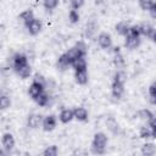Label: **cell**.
<instances>
[{
  "label": "cell",
  "mask_w": 156,
  "mask_h": 156,
  "mask_svg": "<svg viewBox=\"0 0 156 156\" xmlns=\"http://www.w3.org/2000/svg\"><path fill=\"white\" fill-rule=\"evenodd\" d=\"M124 74L122 72H117L115 74L113 82H112V96L115 99H121L124 93Z\"/></svg>",
  "instance_id": "obj_1"
},
{
  "label": "cell",
  "mask_w": 156,
  "mask_h": 156,
  "mask_svg": "<svg viewBox=\"0 0 156 156\" xmlns=\"http://www.w3.org/2000/svg\"><path fill=\"white\" fill-rule=\"evenodd\" d=\"M107 144V138L104 133H96L91 143V150L94 154H104Z\"/></svg>",
  "instance_id": "obj_2"
},
{
  "label": "cell",
  "mask_w": 156,
  "mask_h": 156,
  "mask_svg": "<svg viewBox=\"0 0 156 156\" xmlns=\"http://www.w3.org/2000/svg\"><path fill=\"white\" fill-rule=\"evenodd\" d=\"M44 87H45V84H43V83H40V82H38V80H33L32 82V84L29 85V89H28V94H29V96L33 99V100H35L43 91H44Z\"/></svg>",
  "instance_id": "obj_3"
},
{
  "label": "cell",
  "mask_w": 156,
  "mask_h": 156,
  "mask_svg": "<svg viewBox=\"0 0 156 156\" xmlns=\"http://www.w3.org/2000/svg\"><path fill=\"white\" fill-rule=\"evenodd\" d=\"M28 65V60H27V56L24 54H21V52H17L13 57H12V67L15 69V72L17 69H20L21 67Z\"/></svg>",
  "instance_id": "obj_4"
},
{
  "label": "cell",
  "mask_w": 156,
  "mask_h": 156,
  "mask_svg": "<svg viewBox=\"0 0 156 156\" xmlns=\"http://www.w3.org/2000/svg\"><path fill=\"white\" fill-rule=\"evenodd\" d=\"M98 43L99 45L102 48V49H110L111 45H112V39H111V35L108 33H100L99 37H98Z\"/></svg>",
  "instance_id": "obj_5"
},
{
  "label": "cell",
  "mask_w": 156,
  "mask_h": 156,
  "mask_svg": "<svg viewBox=\"0 0 156 156\" xmlns=\"http://www.w3.org/2000/svg\"><path fill=\"white\" fill-rule=\"evenodd\" d=\"M43 129L45 132H51L56 127V117L54 115H49L43 119Z\"/></svg>",
  "instance_id": "obj_6"
},
{
  "label": "cell",
  "mask_w": 156,
  "mask_h": 156,
  "mask_svg": "<svg viewBox=\"0 0 156 156\" xmlns=\"http://www.w3.org/2000/svg\"><path fill=\"white\" fill-rule=\"evenodd\" d=\"M1 144H2V147L6 150V151H11L13 147H15V139L12 136V134L10 133H5L1 138Z\"/></svg>",
  "instance_id": "obj_7"
},
{
  "label": "cell",
  "mask_w": 156,
  "mask_h": 156,
  "mask_svg": "<svg viewBox=\"0 0 156 156\" xmlns=\"http://www.w3.org/2000/svg\"><path fill=\"white\" fill-rule=\"evenodd\" d=\"M140 44V37L133 35V34H127L126 35V40H124V45L128 49H135L136 46H139Z\"/></svg>",
  "instance_id": "obj_8"
},
{
  "label": "cell",
  "mask_w": 156,
  "mask_h": 156,
  "mask_svg": "<svg viewBox=\"0 0 156 156\" xmlns=\"http://www.w3.org/2000/svg\"><path fill=\"white\" fill-rule=\"evenodd\" d=\"M74 78L78 84H85L88 82V72L87 68H77L74 69Z\"/></svg>",
  "instance_id": "obj_9"
},
{
  "label": "cell",
  "mask_w": 156,
  "mask_h": 156,
  "mask_svg": "<svg viewBox=\"0 0 156 156\" xmlns=\"http://www.w3.org/2000/svg\"><path fill=\"white\" fill-rule=\"evenodd\" d=\"M26 27H27L29 34H32V35H37V34L41 30V22H40L39 20L34 18V20L30 21L28 24H26Z\"/></svg>",
  "instance_id": "obj_10"
},
{
  "label": "cell",
  "mask_w": 156,
  "mask_h": 156,
  "mask_svg": "<svg viewBox=\"0 0 156 156\" xmlns=\"http://www.w3.org/2000/svg\"><path fill=\"white\" fill-rule=\"evenodd\" d=\"M27 123H28V127H30V128H38L40 124H43V118L40 115L33 113L28 117Z\"/></svg>",
  "instance_id": "obj_11"
},
{
  "label": "cell",
  "mask_w": 156,
  "mask_h": 156,
  "mask_svg": "<svg viewBox=\"0 0 156 156\" xmlns=\"http://www.w3.org/2000/svg\"><path fill=\"white\" fill-rule=\"evenodd\" d=\"M73 118H74L73 110L65 108V110H62L61 113H60V121H61L62 123H68V122H71Z\"/></svg>",
  "instance_id": "obj_12"
},
{
  "label": "cell",
  "mask_w": 156,
  "mask_h": 156,
  "mask_svg": "<svg viewBox=\"0 0 156 156\" xmlns=\"http://www.w3.org/2000/svg\"><path fill=\"white\" fill-rule=\"evenodd\" d=\"M73 113H74V118L78 119V121H87L88 119V111L84 108V107H76L73 110Z\"/></svg>",
  "instance_id": "obj_13"
},
{
  "label": "cell",
  "mask_w": 156,
  "mask_h": 156,
  "mask_svg": "<svg viewBox=\"0 0 156 156\" xmlns=\"http://www.w3.org/2000/svg\"><path fill=\"white\" fill-rule=\"evenodd\" d=\"M68 66H72V62H71V60L68 58L67 54L65 52V54H62V55L58 57V60H57V67L61 68V69H66Z\"/></svg>",
  "instance_id": "obj_14"
},
{
  "label": "cell",
  "mask_w": 156,
  "mask_h": 156,
  "mask_svg": "<svg viewBox=\"0 0 156 156\" xmlns=\"http://www.w3.org/2000/svg\"><path fill=\"white\" fill-rule=\"evenodd\" d=\"M140 33H141L143 35H145V37L152 38V35H154V33H155V29H154V27H152L151 24H149V23H143V24H140Z\"/></svg>",
  "instance_id": "obj_15"
},
{
  "label": "cell",
  "mask_w": 156,
  "mask_h": 156,
  "mask_svg": "<svg viewBox=\"0 0 156 156\" xmlns=\"http://www.w3.org/2000/svg\"><path fill=\"white\" fill-rule=\"evenodd\" d=\"M141 152L144 155H147V156H151L156 152V145H154L152 143H146L143 145L141 147Z\"/></svg>",
  "instance_id": "obj_16"
},
{
  "label": "cell",
  "mask_w": 156,
  "mask_h": 156,
  "mask_svg": "<svg viewBox=\"0 0 156 156\" xmlns=\"http://www.w3.org/2000/svg\"><path fill=\"white\" fill-rule=\"evenodd\" d=\"M20 18L24 22V24H28L30 21L34 20V13L32 10H24L21 15H20Z\"/></svg>",
  "instance_id": "obj_17"
},
{
  "label": "cell",
  "mask_w": 156,
  "mask_h": 156,
  "mask_svg": "<svg viewBox=\"0 0 156 156\" xmlns=\"http://www.w3.org/2000/svg\"><path fill=\"white\" fill-rule=\"evenodd\" d=\"M129 28H130V27H129L126 22H119V23L116 24V30H117V33L121 34V35H124V37L129 33Z\"/></svg>",
  "instance_id": "obj_18"
},
{
  "label": "cell",
  "mask_w": 156,
  "mask_h": 156,
  "mask_svg": "<svg viewBox=\"0 0 156 156\" xmlns=\"http://www.w3.org/2000/svg\"><path fill=\"white\" fill-rule=\"evenodd\" d=\"M16 73L21 77V78H28L29 76H30V73H32V68H30V66L29 65H26V66H23V67H21L20 69H17L16 71Z\"/></svg>",
  "instance_id": "obj_19"
},
{
  "label": "cell",
  "mask_w": 156,
  "mask_h": 156,
  "mask_svg": "<svg viewBox=\"0 0 156 156\" xmlns=\"http://www.w3.org/2000/svg\"><path fill=\"white\" fill-rule=\"evenodd\" d=\"M35 101H37V104H38L39 106H46V105L49 104V95H48L45 91H43V93L35 99Z\"/></svg>",
  "instance_id": "obj_20"
},
{
  "label": "cell",
  "mask_w": 156,
  "mask_h": 156,
  "mask_svg": "<svg viewBox=\"0 0 156 156\" xmlns=\"http://www.w3.org/2000/svg\"><path fill=\"white\" fill-rule=\"evenodd\" d=\"M95 30H96V24L94 22H89L87 24V29H85V35L88 38H93V35L95 34Z\"/></svg>",
  "instance_id": "obj_21"
},
{
  "label": "cell",
  "mask_w": 156,
  "mask_h": 156,
  "mask_svg": "<svg viewBox=\"0 0 156 156\" xmlns=\"http://www.w3.org/2000/svg\"><path fill=\"white\" fill-rule=\"evenodd\" d=\"M57 152H58L57 146H56V145H51V146L46 147V149L43 151V155H44V156H56Z\"/></svg>",
  "instance_id": "obj_22"
},
{
  "label": "cell",
  "mask_w": 156,
  "mask_h": 156,
  "mask_svg": "<svg viewBox=\"0 0 156 156\" xmlns=\"http://www.w3.org/2000/svg\"><path fill=\"white\" fill-rule=\"evenodd\" d=\"M139 6L145 11H150L154 6V0H139Z\"/></svg>",
  "instance_id": "obj_23"
},
{
  "label": "cell",
  "mask_w": 156,
  "mask_h": 156,
  "mask_svg": "<svg viewBox=\"0 0 156 156\" xmlns=\"http://www.w3.org/2000/svg\"><path fill=\"white\" fill-rule=\"evenodd\" d=\"M10 105H11L10 98L6 96V95H1V98H0V108L1 110H6L7 107H10Z\"/></svg>",
  "instance_id": "obj_24"
},
{
  "label": "cell",
  "mask_w": 156,
  "mask_h": 156,
  "mask_svg": "<svg viewBox=\"0 0 156 156\" xmlns=\"http://www.w3.org/2000/svg\"><path fill=\"white\" fill-rule=\"evenodd\" d=\"M149 94H150V100L154 105H156V82H154L149 87Z\"/></svg>",
  "instance_id": "obj_25"
},
{
  "label": "cell",
  "mask_w": 156,
  "mask_h": 156,
  "mask_svg": "<svg viewBox=\"0 0 156 156\" xmlns=\"http://www.w3.org/2000/svg\"><path fill=\"white\" fill-rule=\"evenodd\" d=\"M43 4H44V7H45L46 10H54V9L57 7L58 0H44Z\"/></svg>",
  "instance_id": "obj_26"
},
{
  "label": "cell",
  "mask_w": 156,
  "mask_h": 156,
  "mask_svg": "<svg viewBox=\"0 0 156 156\" xmlns=\"http://www.w3.org/2000/svg\"><path fill=\"white\" fill-rule=\"evenodd\" d=\"M68 20L71 21V23H77L79 21V15L76 10H71L68 13Z\"/></svg>",
  "instance_id": "obj_27"
},
{
  "label": "cell",
  "mask_w": 156,
  "mask_h": 156,
  "mask_svg": "<svg viewBox=\"0 0 156 156\" xmlns=\"http://www.w3.org/2000/svg\"><path fill=\"white\" fill-rule=\"evenodd\" d=\"M139 117H141L143 119L150 121V119L154 117V115H152L149 110H141V111H139Z\"/></svg>",
  "instance_id": "obj_28"
},
{
  "label": "cell",
  "mask_w": 156,
  "mask_h": 156,
  "mask_svg": "<svg viewBox=\"0 0 156 156\" xmlns=\"http://www.w3.org/2000/svg\"><path fill=\"white\" fill-rule=\"evenodd\" d=\"M150 136H152L151 130H150V129H147L146 127H143V128L140 129V138L147 139V138H150Z\"/></svg>",
  "instance_id": "obj_29"
},
{
  "label": "cell",
  "mask_w": 156,
  "mask_h": 156,
  "mask_svg": "<svg viewBox=\"0 0 156 156\" xmlns=\"http://www.w3.org/2000/svg\"><path fill=\"white\" fill-rule=\"evenodd\" d=\"M129 34H133V35H136V37H140V26H132L129 28Z\"/></svg>",
  "instance_id": "obj_30"
},
{
  "label": "cell",
  "mask_w": 156,
  "mask_h": 156,
  "mask_svg": "<svg viewBox=\"0 0 156 156\" xmlns=\"http://www.w3.org/2000/svg\"><path fill=\"white\" fill-rule=\"evenodd\" d=\"M84 4V0H71V6L73 10H78Z\"/></svg>",
  "instance_id": "obj_31"
},
{
  "label": "cell",
  "mask_w": 156,
  "mask_h": 156,
  "mask_svg": "<svg viewBox=\"0 0 156 156\" xmlns=\"http://www.w3.org/2000/svg\"><path fill=\"white\" fill-rule=\"evenodd\" d=\"M150 13H151V16H152V17H155V18H156V2H154V6L151 7Z\"/></svg>",
  "instance_id": "obj_32"
},
{
  "label": "cell",
  "mask_w": 156,
  "mask_h": 156,
  "mask_svg": "<svg viewBox=\"0 0 156 156\" xmlns=\"http://www.w3.org/2000/svg\"><path fill=\"white\" fill-rule=\"evenodd\" d=\"M151 134H152V138L156 139V128H152L151 129Z\"/></svg>",
  "instance_id": "obj_33"
},
{
  "label": "cell",
  "mask_w": 156,
  "mask_h": 156,
  "mask_svg": "<svg viewBox=\"0 0 156 156\" xmlns=\"http://www.w3.org/2000/svg\"><path fill=\"white\" fill-rule=\"evenodd\" d=\"M151 39H152V40H154V41L156 43V32L154 33V35H152V38H151Z\"/></svg>",
  "instance_id": "obj_34"
}]
</instances>
